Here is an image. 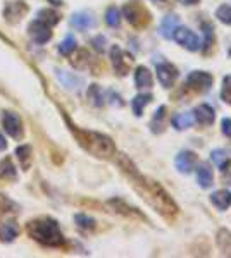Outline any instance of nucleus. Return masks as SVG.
I'll use <instances>...</instances> for the list:
<instances>
[{
  "label": "nucleus",
  "mask_w": 231,
  "mask_h": 258,
  "mask_svg": "<svg viewBox=\"0 0 231 258\" xmlns=\"http://www.w3.org/2000/svg\"><path fill=\"white\" fill-rule=\"evenodd\" d=\"M131 179H133V184H135L136 191L147 200L148 205H152L155 210L164 215V217H174L178 214V205L174 203L173 198L167 194V191L164 190L159 182L152 181L148 178H143V176L138 174V170H131Z\"/></svg>",
  "instance_id": "f257e3e1"
},
{
  "label": "nucleus",
  "mask_w": 231,
  "mask_h": 258,
  "mask_svg": "<svg viewBox=\"0 0 231 258\" xmlns=\"http://www.w3.org/2000/svg\"><path fill=\"white\" fill-rule=\"evenodd\" d=\"M26 232H28V236L33 238L37 243L44 246H50V248H59V246L66 243L59 224L54 218H49V217H40L28 222Z\"/></svg>",
  "instance_id": "f03ea898"
},
{
  "label": "nucleus",
  "mask_w": 231,
  "mask_h": 258,
  "mask_svg": "<svg viewBox=\"0 0 231 258\" xmlns=\"http://www.w3.org/2000/svg\"><path fill=\"white\" fill-rule=\"evenodd\" d=\"M73 134L76 136L78 143L85 148L87 152H90L92 155L99 158H111L112 155L116 154V146L114 142H112L109 136L102 134V132L97 131H87V129H78L71 128Z\"/></svg>",
  "instance_id": "7ed1b4c3"
},
{
  "label": "nucleus",
  "mask_w": 231,
  "mask_h": 258,
  "mask_svg": "<svg viewBox=\"0 0 231 258\" xmlns=\"http://www.w3.org/2000/svg\"><path fill=\"white\" fill-rule=\"evenodd\" d=\"M123 14L126 18V21L133 26H143L150 21V14L147 12V9L136 2L126 4L123 9Z\"/></svg>",
  "instance_id": "20e7f679"
},
{
  "label": "nucleus",
  "mask_w": 231,
  "mask_h": 258,
  "mask_svg": "<svg viewBox=\"0 0 231 258\" xmlns=\"http://www.w3.org/2000/svg\"><path fill=\"white\" fill-rule=\"evenodd\" d=\"M111 60H112V66H114L116 72L119 74V76H126V74L130 72V68L133 64V57L128 56L121 46L114 45L111 48Z\"/></svg>",
  "instance_id": "39448f33"
},
{
  "label": "nucleus",
  "mask_w": 231,
  "mask_h": 258,
  "mask_svg": "<svg viewBox=\"0 0 231 258\" xmlns=\"http://www.w3.org/2000/svg\"><path fill=\"white\" fill-rule=\"evenodd\" d=\"M173 38L174 42L178 43V45L185 46L186 50H190V52H197V50H200V40H198V36L193 33L191 30L188 28H176L174 33H173Z\"/></svg>",
  "instance_id": "423d86ee"
},
{
  "label": "nucleus",
  "mask_w": 231,
  "mask_h": 258,
  "mask_svg": "<svg viewBox=\"0 0 231 258\" xmlns=\"http://www.w3.org/2000/svg\"><path fill=\"white\" fill-rule=\"evenodd\" d=\"M212 83H214L212 74L205 71H191L186 76V84L190 88L197 90V92H207L212 86Z\"/></svg>",
  "instance_id": "0eeeda50"
},
{
  "label": "nucleus",
  "mask_w": 231,
  "mask_h": 258,
  "mask_svg": "<svg viewBox=\"0 0 231 258\" xmlns=\"http://www.w3.org/2000/svg\"><path fill=\"white\" fill-rule=\"evenodd\" d=\"M178 76H179L178 69L171 62H160V64H157V80L160 86L171 88V86H174Z\"/></svg>",
  "instance_id": "6e6552de"
},
{
  "label": "nucleus",
  "mask_w": 231,
  "mask_h": 258,
  "mask_svg": "<svg viewBox=\"0 0 231 258\" xmlns=\"http://www.w3.org/2000/svg\"><path fill=\"white\" fill-rule=\"evenodd\" d=\"M4 129L14 140H21L25 129H23V120L19 114H16V112H6L4 114Z\"/></svg>",
  "instance_id": "1a4fd4ad"
},
{
  "label": "nucleus",
  "mask_w": 231,
  "mask_h": 258,
  "mask_svg": "<svg viewBox=\"0 0 231 258\" xmlns=\"http://www.w3.org/2000/svg\"><path fill=\"white\" fill-rule=\"evenodd\" d=\"M28 10H30L28 6L25 2H21V0H18V2H7L6 9H4V18H6V21L9 24H16V22H19L25 18Z\"/></svg>",
  "instance_id": "9d476101"
},
{
  "label": "nucleus",
  "mask_w": 231,
  "mask_h": 258,
  "mask_svg": "<svg viewBox=\"0 0 231 258\" xmlns=\"http://www.w3.org/2000/svg\"><path fill=\"white\" fill-rule=\"evenodd\" d=\"M28 33H30V36L33 38V42L38 43V45H44V43H47V42L50 40V38H52V31H50V26H47L45 22L38 21V19L30 24Z\"/></svg>",
  "instance_id": "9b49d317"
},
{
  "label": "nucleus",
  "mask_w": 231,
  "mask_h": 258,
  "mask_svg": "<svg viewBox=\"0 0 231 258\" xmlns=\"http://www.w3.org/2000/svg\"><path fill=\"white\" fill-rule=\"evenodd\" d=\"M174 166L176 169H178V172H181V174H191L195 166H197V155L190 150L181 152V154H178V157H176Z\"/></svg>",
  "instance_id": "f8f14e48"
},
{
  "label": "nucleus",
  "mask_w": 231,
  "mask_h": 258,
  "mask_svg": "<svg viewBox=\"0 0 231 258\" xmlns=\"http://www.w3.org/2000/svg\"><path fill=\"white\" fill-rule=\"evenodd\" d=\"M56 76L61 81V84L68 90H80V86H83V78H80L74 72H68L64 69H56Z\"/></svg>",
  "instance_id": "ddd939ff"
},
{
  "label": "nucleus",
  "mask_w": 231,
  "mask_h": 258,
  "mask_svg": "<svg viewBox=\"0 0 231 258\" xmlns=\"http://www.w3.org/2000/svg\"><path fill=\"white\" fill-rule=\"evenodd\" d=\"M193 114H195L193 119L197 120L198 124H202V126H210V124L214 122V119H216V112H214V108L207 104L197 105L195 110H193Z\"/></svg>",
  "instance_id": "4468645a"
},
{
  "label": "nucleus",
  "mask_w": 231,
  "mask_h": 258,
  "mask_svg": "<svg viewBox=\"0 0 231 258\" xmlns=\"http://www.w3.org/2000/svg\"><path fill=\"white\" fill-rule=\"evenodd\" d=\"M71 24H73L76 30L85 31V30L92 28V26L95 24V18H93V14H92V12H88V10H81V12L73 14V18H71Z\"/></svg>",
  "instance_id": "2eb2a0df"
},
{
  "label": "nucleus",
  "mask_w": 231,
  "mask_h": 258,
  "mask_svg": "<svg viewBox=\"0 0 231 258\" xmlns=\"http://www.w3.org/2000/svg\"><path fill=\"white\" fill-rule=\"evenodd\" d=\"M178 24H179V18H178V16H176V14L166 16V18L162 19V22H160V28H159L160 36L171 40V38H173L174 30L178 28Z\"/></svg>",
  "instance_id": "dca6fc26"
},
{
  "label": "nucleus",
  "mask_w": 231,
  "mask_h": 258,
  "mask_svg": "<svg viewBox=\"0 0 231 258\" xmlns=\"http://www.w3.org/2000/svg\"><path fill=\"white\" fill-rule=\"evenodd\" d=\"M18 179V172L11 158H4L0 162V182H11Z\"/></svg>",
  "instance_id": "f3484780"
},
{
  "label": "nucleus",
  "mask_w": 231,
  "mask_h": 258,
  "mask_svg": "<svg viewBox=\"0 0 231 258\" xmlns=\"http://www.w3.org/2000/svg\"><path fill=\"white\" fill-rule=\"evenodd\" d=\"M210 202L212 205L216 206L217 210H226L231 206V191H226V190H219V191H214L210 194Z\"/></svg>",
  "instance_id": "a211bd4d"
},
{
  "label": "nucleus",
  "mask_w": 231,
  "mask_h": 258,
  "mask_svg": "<svg viewBox=\"0 0 231 258\" xmlns=\"http://www.w3.org/2000/svg\"><path fill=\"white\" fill-rule=\"evenodd\" d=\"M135 84L136 88H152L154 80H152V72L148 71L145 66H140L135 71Z\"/></svg>",
  "instance_id": "6ab92c4d"
},
{
  "label": "nucleus",
  "mask_w": 231,
  "mask_h": 258,
  "mask_svg": "<svg viewBox=\"0 0 231 258\" xmlns=\"http://www.w3.org/2000/svg\"><path fill=\"white\" fill-rule=\"evenodd\" d=\"M18 236H19V226L16 222H7V224L0 226V241L13 243Z\"/></svg>",
  "instance_id": "aec40b11"
},
{
  "label": "nucleus",
  "mask_w": 231,
  "mask_h": 258,
  "mask_svg": "<svg viewBox=\"0 0 231 258\" xmlns=\"http://www.w3.org/2000/svg\"><path fill=\"white\" fill-rule=\"evenodd\" d=\"M197 182H198V186L203 188V190H207V188H210V186L214 184L212 170H210L209 167L205 166V164L198 166V169H197Z\"/></svg>",
  "instance_id": "412c9836"
},
{
  "label": "nucleus",
  "mask_w": 231,
  "mask_h": 258,
  "mask_svg": "<svg viewBox=\"0 0 231 258\" xmlns=\"http://www.w3.org/2000/svg\"><path fill=\"white\" fill-rule=\"evenodd\" d=\"M154 96L150 95V93H140V95H136L135 98L131 100V108H133V114L136 117H140L143 114V108L147 107L148 104L152 102Z\"/></svg>",
  "instance_id": "4be33fe9"
},
{
  "label": "nucleus",
  "mask_w": 231,
  "mask_h": 258,
  "mask_svg": "<svg viewBox=\"0 0 231 258\" xmlns=\"http://www.w3.org/2000/svg\"><path fill=\"white\" fill-rule=\"evenodd\" d=\"M109 205L114 206V210L117 214H123L126 215V217H133V218H145L142 214L138 212L136 208H133V206H128L126 203H124L123 200H111L109 202Z\"/></svg>",
  "instance_id": "5701e85b"
},
{
  "label": "nucleus",
  "mask_w": 231,
  "mask_h": 258,
  "mask_svg": "<svg viewBox=\"0 0 231 258\" xmlns=\"http://www.w3.org/2000/svg\"><path fill=\"white\" fill-rule=\"evenodd\" d=\"M217 246L222 252V255H231V232L228 229H219Z\"/></svg>",
  "instance_id": "b1692460"
},
{
  "label": "nucleus",
  "mask_w": 231,
  "mask_h": 258,
  "mask_svg": "<svg viewBox=\"0 0 231 258\" xmlns=\"http://www.w3.org/2000/svg\"><path fill=\"white\" fill-rule=\"evenodd\" d=\"M164 119H166V107H164V105H160L157 110L154 112V117H152V122H150L152 132H162Z\"/></svg>",
  "instance_id": "393cba45"
},
{
  "label": "nucleus",
  "mask_w": 231,
  "mask_h": 258,
  "mask_svg": "<svg viewBox=\"0 0 231 258\" xmlns=\"http://www.w3.org/2000/svg\"><path fill=\"white\" fill-rule=\"evenodd\" d=\"M16 155H18L19 162H21L23 169L28 170L31 166V146L30 144H21L16 148Z\"/></svg>",
  "instance_id": "a878e982"
},
{
  "label": "nucleus",
  "mask_w": 231,
  "mask_h": 258,
  "mask_svg": "<svg viewBox=\"0 0 231 258\" xmlns=\"http://www.w3.org/2000/svg\"><path fill=\"white\" fill-rule=\"evenodd\" d=\"M87 96L90 100V104L95 105V107H102L104 105V93H102L100 86L99 84H90L88 92H87Z\"/></svg>",
  "instance_id": "bb28decb"
},
{
  "label": "nucleus",
  "mask_w": 231,
  "mask_h": 258,
  "mask_svg": "<svg viewBox=\"0 0 231 258\" xmlns=\"http://www.w3.org/2000/svg\"><path fill=\"white\" fill-rule=\"evenodd\" d=\"M38 21L45 22L47 26H54L61 21V16L52 9H42V10H38Z\"/></svg>",
  "instance_id": "cd10ccee"
},
{
  "label": "nucleus",
  "mask_w": 231,
  "mask_h": 258,
  "mask_svg": "<svg viewBox=\"0 0 231 258\" xmlns=\"http://www.w3.org/2000/svg\"><path fill=\"white\" fill-rule=\"evenodd\" d=\"M191 124H193V116L191 114H176L173 117V126L178 129V131H183V129H188L191 128Z\"/></svg>",
  "instance_id": "c85d7f7f"
},
{
  "label": "nucleus",
  "mask_w": 231,
  "mask_h": 258,
  "mask_svg": "<svg viewBox=\"0 0 231 258\" xmlns=\"http://www.w3.org/2000/svg\"><path fill=\"white\" fill-rule=\"evenodd\" d=\"M210 160H212L216 166L221 167V170H226V167L229 166L228 154H226L224 150H221V148H217V150H214L212 154H210Z\"/></svg>",
  "instance_id": "c756f323"
},
{
  "label": "nucleus",
  "mask_w": 231,
  "mask_h": 258,
  "mask_svg": "<svg viewBox=\"0 0 231 258\" xmlns=\"http://www.w3.org/2000/svg\"><path fill=\"white\" fill-rule=\"evenodd\" d=\"M74 50H76V38H74L73 34H68V36L62 40L61 45H59V52H61L62 56H71Z\"/></svg>",
  "instance_id": "7c9ffc66"
},
{
  "label": "nucleus",
  "mask_w": 231,
  "mask_h": 258,
  "mask_svg": "<svg viewBox=\"0 0 231 258\" xmlns=\"http://www.w3.org/2000/svg\"><path fill=\"white\" fill-rule=\"evenodd\" d=\"M74 220H76L78 228H81V229H93L97 226L95 218L90 217L87 214H76L74 215Z\"/></svg>",
  "instance_id": "2f4dec72"
},
{
  "label": "nucleus",
  "mask_w": 231,
  "mask_h": 258,
  "mask_svg": "<svg viewBox=\"0 0 231 258\" xmlns=\"http://www.w3.org/2000/svg\"><path fill=\"white\" fill-rule=\"evenodd\" d=\"M216 18L222 22V24L231 26V6L229 4H222V6L217 7Z\"/></svg>",
  "instance_id": "473e14b6"
},
{
  "label": "nucleus",
  "mask_w": 231,
  "mask_h": 258,
  "mask_svg": "<svg viewBox=\"0 0 231 258\" xmlns=\"http://www.w3.org/2000/svg\"><path fill=\"white\" fill-rule=\"evenodd\" d=\"M105 22H107L111 28H117L121 22V12L117 7H109L107 12H105Z\"/></svg>",
  "instance_id": "72a5a7b5"
},
{
  "label": "nucleus",
  "mask_w": 231,
  "mask_h": 258,
  "mask_svg": "<svg viewBox=\"0 0 231 258\" xmlns=\"http://www.w3.org/2000/svg\"><path fill=\"white\" fill-rule=\"evenodd\" d=\"M202 30H203V52L210 48L214 42V26L210 22H203L202 24Z\"/></svg>",
  "instance_id": "f704fd0d"
},
{
  "label": "nucleus",
  "mask_w": 231,
  "mask_h": 258,
  "mask_svg": "<svg viewBox=\"0 0 231 258\" xmlns=\"http://www.w3.org/2000/svg\"><path fill=\"white\" fill-rule=\"evenodd\" d=\"M221 100L224 104L231 105V76H226L222 80V88H221Z\"/></svg>",
  "instance_id": "c9c22d12"
},
{
  "label": "nucleus",
  "mask_w": 231,
  "mask_h": 258,
  "mask_svg": "<svg viewBox=\"0 0 231 258\" xmlns=\"http://www.w3.org/2000/svg\"><path fill=\"white\" fill-rule=\"evenodd\" d=\"M14 203L6 196V194H0V214H9L14 212Z\"/></svg>",
  "instance_id": "e433bc0d"
},
{
  "label": "nucleus",
  "mask_w": 231,
  "mask_h": 258,
  "mask_svg": "<svg viewBox=\"0 0 231 258\" xmlns=\"http://www.w3.org/2000/svg\"><path fill=\"white\" fill-rule=\"evenodd\" d=\"M92 45L93 48L97 50V52H104L105 50V45H107V40H105V36H102V34H99V36H95L92 40Z\"/></svg>",
  "instance_id": "4c0bfd02"
},
{
  "label": "nucleus",
  "mask_w": 231,
  "mask_h": 258,
  "mask_svg": "<svg viewBox=\"0 0 231 258\" xmlns=\"http://www.w3.org/2000/svg\"><path fill=\"white\" fill-rule=\"evenodd\" d=\"M221 128H222V132L231 138V119L229 117H224V119L221 120Z\"/></svg>",
  "instance_id": "58836bf2"
},
{
  "label": "nucleus",
  "mask_w": 231,
  "mask_h": 258,
  "mask_svg": "<svg viewBox=\"0 0 231 258\" xmlns=\"http://www.w3.org/2000/svg\"><path fill=\"white\" fill-rule=\"evenodd\" d=\"M109 98H111V104L117 105V107H121V105L124 104V102H121V96L117 95V93H114V92H109Z\"/></svg>",
  "instance_id": "ea45409f"
},
{
  "label": "nucleus",
  "mask_w": 231,
  "mask_h": 258,
  "mask_svg": "<svg viewBox=\"0 0 231 258\" xmlns=\"http://www.w3.org/2000/svg\"><path fill=\"white\" fill-rule=\"evenodd\" d=\"M6 148H7V142H6V138L0 134V150H6Z\"/></svg>",
  "instance_id": "a19ab883"
},
{
  "label": "nucleus",
  "mask_w": 231,
  "mask_h": 258,
  "mask_svg": "<svg viewBox=\"0 0 231 258\" xmlns=\"http://www.w3.org/2000/svg\"><path fill=\"white\" fill-rule=\"evenodd\" d=\"M183 2H185L186 6H195V4H197L198 0H183Z\"/></svg>",
  "instance_id": "79ce46f5"
},
{
  "label": "nucleus",
  "mask_w": 231,
  "mask_h": 258,
  "mask_svg": "<svg viewBox=\"0 0 231 258\" xmlns=\"http://www.w3.org/2000/svg\"><path fill=\"white\" fill-rule=\"evenodd\" d=\"M155 2H162V0H155Z\"/></svg>",
  "instance_id": "37998d69"
}]
</instances>
